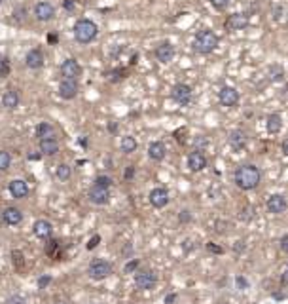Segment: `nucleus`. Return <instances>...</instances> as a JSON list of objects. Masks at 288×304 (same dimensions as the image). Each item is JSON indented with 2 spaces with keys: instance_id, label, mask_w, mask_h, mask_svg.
<instances>
[{
  "instance_id": "f257e3e1",
  "label": "nucleus",
  "mask_w": 288,
  "mask_h": 304,
  "mask_svg": "<svg viewBox=\"0 0 288 304\" xmlns=\"http://www.w3.org/2000/svg\"><path fill=\"white\" fill-rule=\"evenodd\" d=\"M233 181L241 190H254L260 185V181H262V173H260V169L256 165L245 163V165H239L235 169Z\"/></svg>"
},
{
  "instance_id": "f03ea898",
  "label": "nucleus",
  "mask_w": 288,
  "mask_h": 304,
  "mask_svg": "<svg viewBox=\"0 0 288 304\" xmlns=\"http://www.w3.org/2000/svg\"><path fill=\"white\" fill-rule=\"evenodd\" d=\"M218 42H220V38H218V34L214 33V31H211V29H203V31H199V33L195 34V38H193V50L201 55L213 54L214 50L218 48Z\"/></svg>"
},
{
  "instance_id": "7ed1b4c3",
  "label": "nucleus",
  "mask_w": 288,
  "mask_h": 304,
  "mask_svg": "<svg viewBox=\"0 0 288 304\" xmlns=\"http://www.w3.org/2000/svg\"><path fill=\"white\" fill-rule=\"evenodd\" d=\"M97 25L91 19H78L74 25V38L80 44H89L97 38Z\"/></svg>"
},
{
  "instance_id": "20e7f679",
  "label": "nucleus",
  "mask_w": 288,
  "mask_h": 304,
  "mask_svg": "<svg viewBox=\"0 0 288 304\" xmlns=\"http://www.w3.org/2000/svg\"><path fill=\"white\" fill-rule=\"evenodd\" d=\"M87 274H89V278L95 280V282L107 280L108 276L112 274V264H110L108 261H105V259H95V261L89 264Z\"/></svg>"
},
{
  "instance_id": "39448f33",
  "label": "nucleus",
  "mask_w": 288,
  "mask_h": 304,
  "mask_svg": "<svg viewBox=\"0 0 288 304\" xmlns=\"http://www.w3.org/2000/svg\"><path fill=\"white\" fill-rule=\"evenodd\" d=\"M158 283V276L154 270H139L135 272V285L142 289V291H150L154 289Z\"/></svg>"
},
{
  "instance_id": "423d86ee",
  "label": "nucleus",
  "mask_w": 288,
  "mask_h": 304,
  "mask_svg": "<svg viewBox=\"0 0 288 304\" xmlns=\"http://www.w3.org/2000/svg\"><path fill=\"white\" fill-rule=\"evenodd\" d=\"M248 23H250V17L243 13V11H237V13H231L228 19H226L224 27L226 31H230V33H235V31H243L248 27Z\"/></svg>"
},
{
  "instance_id": "0eeeda50",
  "label": "nucleus",
  "mask_w": 288,
  "mask_h": 304,
  "mask_svg": "<svg viewBox=\"0 0 288 304\" xmlns=\"http://www.w3.org/2000/svg\"><path fill=\"white\" fill-rule=\"evenodd\" d=\"M239 99H241L239 91L231 86H224L220 91H218V101H220V105H222V107H228V109L235 107V105L239 103Z\"/></svg>"
},
{
  "instance_id": "6e6552de",
  "label": "nucleus",
  "mask_w": 288,
  "mask_h": 304,
  "mask_svg": "<svg viewBox=\"0 0 288 304\" xmlns=\"http://www.w3.org/2000/svg\"><path fill=\"white\" fill-rule=\"evenodd\" d=\"M192 87L188 86V84H176V86L173 87L171 91V97L174 103H178L182 107H186V105H190V101H192Z\"/></svg>"
},
{
  "instance_id": "1a4fd4ad",
  "label": "nucleus",
  "mask_w": 288,
  "mask_h": 304,
  "mask_svg": "<svg viewBox=\"0 0 288 304\" xmlns=\"http://www.w3.org/2000/svg\"><path fill=\"white\" fill-rule=\"evenodd\" d=\"M89 200H91V204H95V206H105L110 202V188L107 186H99V185H93L89 188Z\"/></svg>"
},
{
  "instance_id": "9d476101",
  "label": "nucleus",
  "mask_w": 288,
  "mask_h": 304,
  "mask_svg": "<svg viewBox=\"0 0 288 304\" xmlns=\"http://www.w3.org/2000/svg\"><path fill=\"white\" fill-rule=\"evenodd\" d=\"M57 91H59V97L61 99L70 101V99H74L76 95H78V82H76V80H70V78H63V80L59 82Z\"/></svg>"
},
{
  "instance_id": "9b49d317",
  "label": "nucleus",
  "mask_w": 288,
  "mask_h": 304,
  "mask_svg": "<svg viewBox=\"0 0 288 304\" xmlns=\"http://www.w3.org/2000/svg\"><path fill=\"white\" fill-rule=\"evenodd\" d=\"M267 211L269 213H273V215H281V213H285L288 207V202L287 198L283 194H271L269 198H267Z\"/></svg>"
},
{
  "instance_id": "f8f14e48",
  "label": "nucleus",
  "mask_w": 288,
  "mask_h": 304,
  "mask_svg": "<svg viewBox=\"0 0 288 304\" xmlns=\"http://www.w3.org/2000/svg\"><path fill=\"white\" fill-rule=\"evenodd\" d=\"M156 59L163 63V65H167V63H171L173 59H174V46L169 42H161L158 48H156Z\"/></svg>"
},
{
  "instance_id": "ddd939ff",
  "label": "nucleus",
  "mask_w": 288,
  "mask_h": 304,
  "mask_svg": "<svg viewBox=\"0 0 288 304\" xmlns=\"http://www.w3.org/2000/svg\"><path fill=\"white\" fill-rule=\"evenodd\" d=\"M148 200H150V204L156 207V209H161V207H165L167 204H169V192H167L165 188L158 186V188H154V190L150 192Z\"/></svg>"
},
{
  "instance_id": "4468645a",
  "label": "nucleus",
  "mask_w": 288,
  "mask_h": 304,
  "mask_svg": "<svg viewBox=\"0 0 288 304\" xmlns=\"http://www.w3.org/2000/svg\"><path fill=\"white\" fill-rule=\"evenodd\" d=\"M61 75L64 78H70V80H76L78 76L82 75V67L76 59H64L63 65H61Z\"/></svg>"
},
{
  "instance_id": "2eb2a0df",
  "label": "nucleus",
  "mask_w": 288,
  "mask_h": 304,
  "mask_svg": "<svg viewBox=\"0 0 288 304\" xmlns=\"http://www.w3.org/2000/svg\"><path fill=\"white\" fill-rule=\"evenodd\" d=\"M188 167H190V171H203L205 167H207V158H205V154L201 151H193L188 154Z\"/></svg>"
},
{
  "instance_id": "dca6fc26",
  "label": "nucleus",
  "mask_w": 288,
  "mask_h": 304,
  "mask_svg": "<svg viewBox=\"0 0 288 304\" xmlns=\"http://www.w3.org/2000/svg\"><path fill=\"white\" fill-rule=\"evenodd\" d=\"M34 15H36L38 21H50V19H54L55 8L50 2H38L34 6Z\"/></svg>"
},
{
  "instance_id": "f3484780",
  "label": "nucleus",
  "mask_w": 288,
  "mask_h": 304,
  "mask_svg": "<svg viewBox=\"0 0 288 304\" xmlns=\"http://www.w3.org/2000/svg\"><path fill=\"white\" fill-rule=\"evenodd\" d=\"M228 141H230V147H231L233 151H243V149L246 147L248 137H246V133L243 130H233L231 133H230Z\"/></svg>"
},
{
  "instance_id": "a211bd4d",
  "label": "nucleus",
  "mask_w": 288,
  "mask_h": 304,
  "mask_svg": "<svg viewBox=\"0 0 288 304\" xmlns=\"http://www.w3.org/2000/svg\"><path fill=\"white\" fill-rule=\"evenodd\" d=\"M10 194L13 196V198H17V200H23V198H27L29 196V185L23 181V179H15V181H11L10 183Z\"/></svg>"
},
{
  "instance_id": "6ab92c4d",
  "label": "nucleus",
  "mask_w": 288,
  "mask_h": 304,
  "mask_svg": "<svg viewBox=\"0 0 288 304\" xmlns=\"http://www.w3.org/2000/svg\"><path fill=\"white\" fill-rule=\"evenodd\" d=\"M32 230H34V236L40 239H46L52 236V232H54V227H52V223L50 221H46V219H40V221H36L34 223V227H32Z\"/></svg>"
},
{
  "instance_id": "aec40b11",
  "label": "nucleus",
  "mask_w": 288,
  "mask_h": 304,
  "mask_svg": "<svg viewBox=\"0 0 288 304\" xmlns=\"http://www.w3.org/2000/svg\"><path fill=\"white\" fill-rule=\"evenodd\" d=\"M148 156H150V160H154V162H161V160L167 156V147H165V143H161V141L150 143Z\"/></svg>"
},
{
  "instance_id": "412c9836",
  "label": "nucleus",
  "mask_w": 288,
  "mask_h": 304,
  "mask_svg": "<svg viewBox=\"0 0 288 304\" xmlns=\"http://www.w3.org/2000/svg\"><path fill=\"white\" fill-rule=\"evenodd\" d=\"M2 221H4L6 225H11V227L19 225L23 221L21 209H17V207H6V209L2 211Z\"/></svg>"
},
{
  "instance_id": "4be33fe9",
  "label": "nucleus",
  "mask_w": 288,
  "mask_h": 304,
  "mask_svg": "<svg viewBox=\"0 0 288 304\" xmlns=\"http://www.w3.org/2000/svg\"><path fill=\"white\" fill-rule=\"evenodd\" d=\"M25 63H27V67L29 69H40V67L44 65V54L42 50H38V48H34V50H31L29 54H27V57H25Z\"/></svg>"
},
{
  "instance_id": "5701e85b",
  "label": "nucleus",
  "mask_w": 288,
  "mask_h": 304,
  "mask_svg": "<svg viewBox=\"0 0 288 304\" xmlns=\"http://www.w3.org/2000/svg\"><path fill=\"white\" fill-rule=\"evenodd\" d=\"M266 130L267 133H271V135H277L281 133L283 130V118H281V114L277 112H273V114H269L266 118Z\"/></svg>"
},
{
  "instance_id": "b1692460",
  "label": "nucleus",
  "mask_w": 288,
  "mask_h": 304,
  "mask_svg": "<svg viewBox=\"0 0 288 304\" xmlns=\"http://www.w3.org/2000/svg\"><path fill=\"white\" fill-rule=\"evenodd\" d=\"M2 107H6V109H17L19 107V93L15 89H8L2 95Z\"/></svg>"
},
{
  "instance_id": "393cba45",
  "label": "nucleus",
  "mask_w": 288,
  "mask_h": 304,
  "mask_svg": "<svg viewBox=\"0 0 288 304\" xmlns=\"http://www.w3.org/2000/svg\"><path fill=\"white\" fill-rule=\"evenodd\" d=\"M40 152L46 156H55L59 152V143L57 139H42L40 141Z\"/></svg>"
},
{
  "instance_id": "a878e982",
  "label": "nucleus",
  "mask_w": 288,
  "mask_h": 304,
  "mask_svg": "<svg viewBox=\"0 0 288 304\" xmlns=\"http://www.w3.org/2000/svg\"><path fill=\"white\" fill-rule=\"evenodd\" d=\"M36 137L42 141V139H55V130L52 124H48V122H42V124H38V128H36Z\"/></svg>"
},
{
  "instance_id": "bb28decb",
  "label": "nucleus",
  "mask_w": 288,
  "mask_h": 304,
  "mask_svg": "<svg viewBox=\"0 0 288 304\" xmlns=\"http://www.w3.org/2000/svg\"><path fill=\"white\" fill-rule=\"evenodd\" d=\"M119 149H121L123 154H131V152H135L137 151V139L131 137V135L121 137V141H119Z\"/></svg>"
},
{
  "instance_id": "cd10ccee",
  "label": "nucleus",
  "mask_w": 288,
  "mask_h": 304,
  "mask_svg": "<svg viewBox=\"0 0 288 304\" xmlns=\"http://www.w3.org/2000/svg\"><path fill=\"white\" fill-rule=\"evenodd\" d=\"M285 78V69L281 65H271L269 67V80L273 82H281Z\"/></svg>"
},
{
  "instance_id": "c85d7f7f",
  "label": "nucleus",
  "mask_w": 288,
  "mask_h": 304,
  "mask_svg": "<svg viewBox=\"0 0 288 304\" xmlns=\"http://www.w3.org/2000/svg\"><path fill=\"white\" fill-rule=\"evenodd\" d=\"M55 173H57V177H59L61 181H68L70 175H72V169H70V165H66V163H59Z\"/></svg>"
},
{
  "instance_id": "c756f323",
  "label": "nucleus",
  "mask_w": 288,
  "mask_h": 304,
  "mask_svg": "<svg viewBox=\"0 0 288 304\" xmlns=\"http://www.w3.org/2000/svg\"><path fill=\"white\" fill-rule=\"evenodd\" d=\"M11 165V156L8 151H0V171H8Z\"/></svg>"
},
{
  "instance_id": "7c9ffc66",
  "label": "nucleus",
  "mask_w": 288,
  "mask_h": 304,
  "mask_svg": "<svg viewBox=\"0 0 288 304\" xmlns=\"http://www.w3.org/2000/svg\"><path fill=\"white\" fill-rule=\"evenodd\" d=\"M11 67L10 63H8V59H2L0 61V78H6V76L10 75Z\"/></svg>"
},
{
  "instance_id": "2f4dec72",
  "label": "nucleus",
  "mask_w": 288,
  "mask_h": 304,
  "mask_svg": "<svg viewBox=\"0 0 288 304\" xmlns=\"http://www.w3.org/2000/svg\"><path fill=\"white\" fill-rule=\"evenodd\" d=\"M95 185L110 188V186H112V179H110V177H107V175H99V177H97V181H95Z\"/></svg>"
},
{
  "instance_id": "473e14b6",
  "label": "nucleus",
  "mask_w": 288,
  "mask_h": 304,
  "mask_svg": "<svg viewBox=\"0 0 288 304\" xmlns=\"http://www.w3.org/2000/svg\"><path fill=\"white\" fill-rule=\"evenodd\" d=\"M125 75H127V71H125V69H114V71L110 73V78H112V80H121Z\"/></svg>"
},
{
  "instance_id": "72a5a7b5",
  "label": "nucleus",
  "mask_w": 288,
  "mask_h": 304,
  "mask_svg": "<svg viewBox=\"0 0 288 304\" xmlns=\"http://www.w3.org/2000/svg\"><path fill=\"white\" fill-rule=\"evenodd\" d=\"M211 2V6H214L216 10H224L226 6L231 2V0H209Z\"/></svg>"
},
{
  "instance_id": "f704fd0d",
  "label": "nucleus",
  "mask_w": 288,
  "mask_h": 304,
  "mask_svg": "<svg viewBox=\"0 0 288 304\" xmlns=\"http://www.w3.org/2000/svg\"><path fill=\"white\" fill-rule=\"evenodd\" d=\"M50 283H52V278H50V276H40V278H38V289H46Z\"/></svg>"
},
{
  "instance_id": "c9c22d12",
  "label": "nucleus",
  "mask_w": 288,
  "mask_h": 304,
  "mask_svg": "<svg viewBox=\"0 0 288 304\" xmlns=\"http://www.w3.org/2000/svg\"><path fill=\"white\" fill-rule=\"evenodd\" d=\"M281 15H283V6H273L271 8V17H275V19H281Z\"/></svg>"
},
{
  "instance_id": "e433bc0d",
  "label": "nucleus",
  "mask_w": 288,
  "mask_h": 304,
  "mask_svg": "<svg viewBox=\"0 0 288 304\" xmlns=\"http://www.w3.org/2000/svg\"><path fill=\"white\" fill-rule=\"evenodd\" d=\"M99 243H101V236H93V238L89 239V243H87V249H95Z\"/></svg>"
},
{
  "instance_id": "4c0bfd02",
  "label": "nucleus",
  "mask_w": 288,
  "mask_h": 304,
  "mask_svg": "<svg viewBox=\"0 0 288 304\" xmlns=\"http://www.w3.org/2000/svg\"><path fill=\"white\" fill-rule=\"evenodd\" d=\"M8 304H25V299L19 297V295H13V297L8 299Z\"/></svg>"
},
{
  "instance_id": "58836bf2",
  "label": "nucleus",
  "mask_w": 288,
  "mask_h": 304,
  "mask_svg": "<svg viewBox=\"0 0 288 304\" xmlns=\"http://www.w3.org/2000/svg\"><path fill=\"white\" fill-rule=\"evenodd\" d=\"M137 266H139V261H131V262H127V264H125V272H135L137 270Z\"/></svg>"
},
{
  "instance_id": "ea45409f",
  "label": "nucleus",
  "mask_w": 288,
  "mask_h": 304,
  "mask_svg": "<svg viewBox=\"0 0 288 304\" xmlns=\"http://www.w3.org/2000/svg\"><path fill=\"white\" fill-rule=\"evenodd\" d=\"M19 259H21V253H19V251H13V262H15V268H17V270H21V262H19Z\"/></svg>"
},
{
  "instance_id": "a19ab883",
  "label": "nucleus",
  "mask_w": 288,
  "mask_h": 304,
  "mask_svg": "<svg viewBox=\"0 0 288 304\" xmlns=\"http://www.w3.org/2000/svg\"><path fill=\"white\" fill-rule=\"evenodd\" d=\"M281 249L285 251V253H288V234H285V236L281 238Z\"/></svg>"
},
{
  "instance_id": "79ce46f5",
  "label": "nucleus",
  "mask_w": 288,
  "mask_h": 304,
  "mask_svg": "<svg viewBox=\"0 0 288 304\" xmlns=\"http://www.w3.org/2000/svg\"><path fill=\"white\" fill-rule=\"evenodd\" d=\"M195 151H201V147H207V139H203V137H199V139H195Z\"/></svg>"
},
{
  "instance_id": "37998d69",
  "label": "nucleus",
  "mask_w": 288,
  "mask_h": 304,
  "mask_svg": "<svg viewBox=\"0 0 288 304\" xmlns=\"http://www.w3.org/2000/svg\"><path fill=\"white\" fill-rule=\"evenodd\" d=\"M55 249H57V241H50V245H48V255H50V257H52V255H54L55 253Z\"/></svg>"
},
{
  "instance_id": "c03bdc74",
  "label": "nucleus",
  "mask_w": 288,
  "mask_h": 304,
  "mask_svg": "<svg viewBox=\"0 0 288 304\" xmlns=\"http://www.w3.org/2000/svg\"><path fill=\"white\" fill-rule=\"evenodd\" d=\"M57 40H59V36H57V34H54V33L48 34V42H50V44H57Z\"/></svg>"
},
{
  "instance_id": "a18cd8bd",
  "label": "nucleus",
  "mask_w": 288,
  "mask_h": 304,
  "mask_svg": "<svg viewBox=\"0 0 288 304\" xmlns=\"http://www.w3.org/2000/svg\"><path fill=\"white\" fill-rule=\"evenodd\" d=\"M133 175H135V167H133V165H129L127 169H125V179H131Z\"/></svg>"
},
{
  "instance_id": "49530a36",
  "label": "nucleus",
  "mask_w": 288,
  "mask_h": 304,
  "mask_svg": "<svg viewBox=\"0 0 288 304\" xmlns=\"http://www.w3.org/2000/svg\"><path fill=\"white\" fill-rule=\"evenodd\" d=\"M192 215H190V211H180V221H190Z\"/></svg>"
},
{
  "instance_id": "de8ad7c7",
  "label": "nucleus",
  "mask_w": 288,
  "mask_h": 304,
  "mask_svg": "<svg viewBox=\"0 0 288 304\" xmlns=\"http://www.w3.org/2000/svg\"><path fill=\"white\" fill-rule=\"evenodd\" d=\"M174 301H176V295H167L165 297V304H173Z\"/></svg>"
},
{
  "instance_id": "09e8293b",
  "label": "nucleus",
  "mask_w": 288,
  "mask_h": 304,
  "mask_svg": "<svg viewBox=\"0 0 288 304\" xmlns=\"http://www.w3.org/2000/svg\"><path fill=\"white\" fill-rule=\"evenodd\" d=\"M207 247H209V251H213V253H222V247H216V245H213V243H209Z\"/></svg>"
},
{
  "instance_id": "8fccbe9b",
  "label": "nucleus",
  "mask_w": 288,
  "mask_h": 304,
  "mask_svg": "<svg viewBox=\"0 0 288 304\" xmlns=\"http://www.w3.org/2000/svg\"><path fill=\"white\" fill-rule=\"evenodd\" d=\"M283 154H285V156H288V139H285V141H283Z\"/></svg>"
},
{
  "instance_id": "3c124183",
  "label": "nucleus",
  "mask_w": 288,
  "mask_h": 304,
  "mask_svg": "<svg viewBox=\"0 0 288 304\" xmlns=\"http://www.w3.org/2000/svg\"><path fill=\"white\" fill-rule=\"evenodd\" d=\"M237 283H239L241 287H246V285H248V283H246V280H245V278H237Z\"/></svg>"
},
{
  "instance_id": "603ef678",
  "label": "nucleus",
  "mask_w": 288,
  "mask_h": 304,
  "mask_svg": "<svg viewBox=\"0 0 288 304\" xmlns=\"http://www.w3.org/2000/svg\"><path fill=\"white\" fill-rule=\"evenodd\" d=\"M116 130H117V126H116V124H112V122H110V124H108V131H110V133H114Z\"/></svg>"
},
{
  "instance_id": "864d4df0",
  "label": "nucleus",
  "mask_w": 288,
  "mask_h": 304,
  "mask_svg": "<svg viewBox=\"0 0 288 304\" xmlns=\"http://www.w3.org/2000/svg\"><path fill=\"white\" fill-rule=\"evenodd\" d=\"M2 59H4V57H2V55H0V61H2Z\"/></svg>"
},
{
  "instance_id": "5fc2aeb1",
  "label": "nucleus",
  "mask_w": 288,
  "mask_h": 304,
  "mask_svg": "<svg viewBox=\"0 0 288 304\" xmlns=\"http://www.w3.org/2000/svg\"><path fill=\"white\" fill-rule=\"evenodd\" d=\"M287 274H288V264H287Z\"/></svg>"
},
{
  "instance_id": "6e6d98bb",
  "label": "nucleus",
  "mask_w": 288,
  "mask_h": 304,
  "mask_svg": "<svg viewBox=\"0 0 288 304\" xmlns=\"http://www.w3.org/2000/svg\"><path fill=\"white\" fill-rule=\"evenodd\" d=\"M0 4H2V0H0Z\"/></svg>"
}]
</instances>
